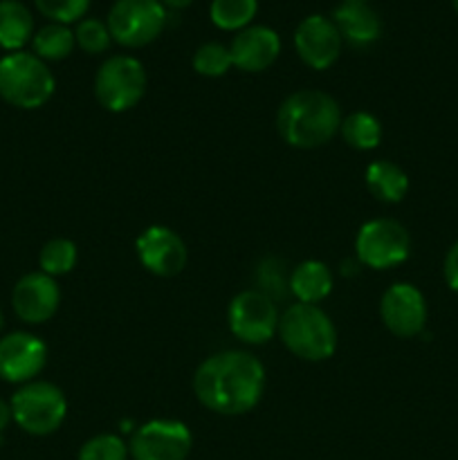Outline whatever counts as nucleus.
<instances>
[{
  "mask_svg": "<svg viewBox=\"0 0 458 460\" xmlns=\"http://www.w3.org/2000/svg\"><path fill=\"white\" fill-rule=\"evenodd\" d=\"M278 337L290 353L305 362H323L337 349L330 317L314 304H295L278 319Z\"/></svg>",
  "mask_w": 458,
  "mask_h": 460,
  "instance_id": "obj_3",
  "label": "nucleus"
},
{
  "mask_svg": "<svg viewBox=\"0 0 458 460\" xmlns=\"http://www.w3.org/2000/svg\"><path fill=\"white\" fill-rule=\"evenodd\" d=\"M344 3H368V0H344Z\"/></svg>",
  "mask_w": 458,
  "mask_h": 460,
  "instance_id": "obj_34",
  "label": "nucleus"
},
{
  "mask_svg": "<svg viewBox=\"0 0 458 460\" xmlns=\"http://www.w3.org/2000/svg\"><path fill=\"white\" fill-rule=\"evenodd\" d=\"M277 304L259 290H245L229 304L227 323L236 340L245 344H265L278 332Z\"/></svg>",
  "mask_w": 458,
  "mask_h": 460,
  "instance_id": "obj_9",
  "label": "nucleus"
},
{
  "mask_svg": "<svg viewBox=\"0 0 458 460\" xmlns=\"http://www.w3.org/2000/svg\"><path fill=\"white\" fill-rule=\"evenodd\" d=\"M106 25L115 43L144 48L164 30L166 9L160 0H115Z\"/></svg>",
  "mask_w": 458,
  "mask_h": 460,
  "instance_id": "obj_7",
  "label": "nucleus"
},
{
  "mask_svg": "<svg viewBox=\"0 0 458 460\" xmlns=\"http://www.w3.org/2000/svg\"><path fill=\"white\" fill-rule=\"evenodd\" d=\"M341 36L332 18L313 16L304 18L295 30V48L301 61L313 70H328L339 58Z\"/></svg>",
  "mask_w": 458,
  "mask_h": 460,
  "instance_id": "obj_13",
  "label": "nucleus"
},
{
  "mask_svg": "<svg viewBox=\"0 0 458 460\" xmlns=\"http://www.w3.org/2000/svg\"><path fill=\"white\" fill-rule=\"evenodd\" d=\"M232 63L242 72H263L272 66L281 52V39L272 27L250 25L233 36Z\"/></svg>",
  "mask_w": 458,
  "mask_h": 460,
  "instance_id": "obj_16",
  "label": "nucleus"
},
{
  "mask_svg": "<svg viewBox=\"0 0 458 460\" xmlns=\"http://www.w3.org/2000/svg\"><path fill=\"white\" fill-rule=\"evenodd\" d=\"M54 94V76L31 52H9L0 58V99L22 111L45 106Z\"/></svg>",
  "mask_w": 458,
  "mask_h": 460,
  "instance_id": "obj_4",
  "label": "nucleus"
},
{
  "mask_svg": "<svg viewBox=\"0 0 458 460\" xmlns=\"http://www.w3.org/2000/svg\"><path fill=\"white\" fill-rule=\"evenodd\" d=\"M452 3H454V9H456V12H458V0H452Z\"/></svg>",
  "mask_w": 458,
  "mask_h": 460,
  "instance_id": "obj_35",
  "label": "nucleus"
},
{
  "mask_svg": "<svg viewBox=\"0 0 458 460\" xmlns=\"http://www.w3.org/2000/svg\"><path fill=\"white\" fill-rule=\"evenodd\" d=\"M256 290L260 292V295L269 296V299L277 304L278 299H283V296L290 292V277L286 274V268H283V263L278 259H265L260 261V265L256 268Z\"/></svg>",
  "mask_w": 458,
  "mask_h": 460,
  "instance_id": "obj_25",
  "label": "nucleus"
},
{
  "mask_svg": "<svg viewBox=\"0 0 458 460\" xmlns=\"http://www.w3.org/2000/svg\"><path fill=\"white\" fill-rule=\"evenodd\" d=\"M146 93V70L133 57H110L99 66L94 76V94L110 112H126L142 102Z\"/></svg>",
  "mask_w": 458,
  "mask_h": 460,
  "instance_id": "obj_6",
  "label": "nucleus"
},
{
  "mask_svg": "<svg viewBox=\"0 0 458 460\" xmlns=\"http://www.w3.org/2000/svg\"><path fill=\"white\" fill-rule=\"evenodd\" d=\"M34 4L52 22L70 25V22L84 21L85 12L90 7V0H34Z\"/></svg>",
  "mask_w": 458,
  "mask_h": 460,
  "instance_id": "obj_28",
  "label": "nucleus"
},
{
  "mask_svg": "<svg viewBox=\"0 0 458 460\" xmlns=\"http://www.w3.org/2000/svg\"><path fill=\"white\" fill-rule=\"evenodd\" d=\"M232 52L223 43H202L193 54V70L202 76H223L232 67Z\"/></svg>",
  "mask_w": 458,
  "mask_h": 460,
  "instance_id": "obj_26",
  "label": "nucleus"
},
{
  "mask_svg": "<svg viewBox=\"0 0 458 460\" xmlns=\"http://www.w3.org/2000/svg\"><path fill=\"white\" fill-rule=\"evenodd\" d=\"M191 431L178 420H151L130 438L133 460H187L191 452Z\"/></svg>",
  "mask_w": 458,
  "mask_h": 460,
  "instance_id": "obj_10",
  "label": "nucleus"
},
{
  "mask_svg": "<svg viewBox=\"0 0 458 460\" xmlns=\"http://www.w3.org/2000/svg\"><path fill=\"white\" fill-rule=\"evenodd\" d=\"M259 0H211L209 16L216 27L227 31H241L254 21Z\"/></svg>",
  "mask_w": 458,
  "mask_h": 460,
  "instance_id": "obj_23",
  "label": "nucleus"
},
{
  "mask_svg": "<svg viewBox=\"0 0 458 460\" xmlns=\"http://www.w3.org/2000/svg\"><path fill=\"white\" fill-rule=\"evenodd\" d=\"M58 304H61V290L49 274L30 272L13 286V313L25 323L49 322L57 314Z\"/></svg>",
  "mask_w": 458,
  "mask_h": 460,
  "instance_id": "obj_15",
  "label": "nucleus"
},
{
  "mask_svg": "<svg viewBox=\"0 0 458 460\" xmlns=\"http://www.w3.org/2000/svg\"><path fill=\"white\" fill-rule=\"evenodd\" d=\"M332 290V272L321 261H304L290 274V292L299 304H314L326 299Z\"/></svg>",
  "mask_w": 458,
  "mask_h": 460,
  "instance_id": "obj_18",
  "label": "nucleus"
},
{
  "mask_svg": "<svg viewBox=\"0 0 458 460\" xmlns=\"http://www.w3.org/2000/svg\"><path fill=\"white\" fill-rule=\"evenodd\" d=\"M339 133L344 142L350 148H355V151H373L382 139V126L377 117H373L371 112L359 111L341 119Z\"/></svg>",
  "mask_w": 458,
  "mask_h": 460,
  "instance_id": "obj_22",
  "label": "nucleus"
},
{
  "mask_svg": "<svg viewBox=\"0 0 458 460\" xmlns=\"http://www.w3.org/2000/svg\"><path fill=\"white\" fill-rule=\"evenodd\" d=\"M366 189L384 205H395L409 191V175L398 164L389 160L373 162L366 166Z\"/></svg>",
  "mask_w": 458,
  "mask_h": 460,
  "instance_id": "obj_20",
  "label": "nucleus"
},
{
  "mask_svg": "<svg viewBox=\"0 0 458 460\" xmlns=\"http://www.w3.org/2000/svg\"><path fill=\"white\" fill-rule=\"evenodd\" d=\"M380 314L395 337H416L425 331L427 301L411 283H395L382 295Z\"/></svg>",
  "mask_w": 458,
  "mask_h": 460,
  "instance_id": "obj_12",
  "label": "nucleus"
},
{
  "mask_svg": "<svg viewBox=\"0 0 458 460\" xmlns=\"http://www.w3.org/2000/svg\"><path fill=\"white\" fill-rule=\"evenodd\" d=\"M13 420L12 416V404L4 402V400H0V436H3V431L7 429L9 422Z\"/></svg>",
  "mask_w": 458,
  "mask_h": 460,
  "instance_id": "obj_31",
  "label": "nucleus"
},
{
  "mask_svg": "<svg viewBox=\"0 0 458 460\" xmlns=\"http://www.w3.org/2000/svg\"><path fill=\"white\" fill-rule=\"evenodd\" d=\"M13 422L31 436H49L67 416V400L52 382H27L9 400Z\"/></svg>",
  "mask_w": 458,
  "mask_h": 460,
  "instance_id": "obj_5",
  "label": "nucleus"
},
{
  "mask_svg": "<svg viewBox=\"0 0 458 460\" xmlns=\"http://www.w3.org/2000/svg\"><path fill=\"white\" fill-rule=\"evenodd\" d=\"M34 36V18L21 0H0V48L21 52Z\"/></svg>",
  "mask_w": 458,
  "mask_h": 460,
  "instance_id": "obj_19",
  "label": "nucleus"
},
{
  "mask_svg": "<svg viewBox=\"0 0 458 460\" xmlns=\"http://www.w3.org/2000/svg\"><path fill=\"white\" fill-rule=\"evenodd\" d=\"M357 261L373 270H389L404 263L411 254V238L404 225L393 218L368 220L355 238Z\"/></svg>",
  "mask_w": 458,
  "mask_h": 460,
  "instance_id": "obj_8",
  "label": "nucleus"
},
{
  "mask_svg": "<svg viewBox=\"0 0 458 460\" xmlns=\"http://www.w3.org/2000/svg\"><path fill=\"white\" fill-rule=\"evenodd\" d=\"M139 263L155 277H175L187 265V245L169 227L153 225L135 243Z\"/></svg>",
  "mask_w": 458,
  "mask_h": 460,
  "instance_id": "obj_14",
  "label": "nucleus"
},
{
  "mask_svg": "<svg viewBox=\"0 0 458 460\" xmlns=\"http://www.w3.org/2000/svg\"><path fill=\"white\" fill-rule=\"evenodd\" d=\"M332 22L341 40L353 48H368L382 36V21L368 3H341L332 12Z\"/></svg>",
  "mask_w": 458,
  "mask_h": 460,
  "instance_id": "obj_17",
  "label": "nucleus"
},
{
  "mask_svg": "<svg viewBox=\"0 0 458 460\" xmlns=\"http://www.w3.org/2000/svg\"><path fill=\"white\" fill-rule=\"evenodd\" d=\"M75 39L76 45H79L84 52L88 54H101L110 48L112 43V36L108 31V25L99 18H84L79 21L75 31Z\"/></svg>",
  "mask_w": 458,
  "mask_h": 460,
  "instance_id": "obj_27",
  "label": "nucleus"
},
{
  "mask_svg": "<svg viewBox=\"0 0 458 460\" xmlns=\"http://www.w3.org/2000/svg\"><path fill=\"white\" fill-rule=\"evenodd\" d=\"M341 126V111L321 90H299L281 103L277 128L295 148H319L330 142Z\"/></svg>",
  "mask_w": 458,
  "mask_h": 460,
  "instance_id": "obj_2",
  "label": "nucleus"
},
{
  "mask_svg": "<svg viewBox=\"0 0 458 460\" xmlns=\"http://www.w3.org/2000/svg\"><path fill=\"white\" fill-rule=\"evenodd\" d=\"M40 272L49 277H61V274L72 272L76 265V245L67 238H52L43 245L39 256Z\"/></svg>",
  "mask_w": 458,
  "mask_h": 460,
  "instance_id": "obj_24",
  "label": "nucleus"
},
{
  "mask_svg": "<svg viewBox=\"0 0 458 460\" xmlns=\"http://www.w3.org/2000/svg\"><path fill=\"white\" fill-rule=\"evenodd\" d=\"M75 31L61 22H49L31 36V48L40 61H63L75 49Z\"/></svg>",
  "mask_w": 458,
  "mask_h": 460,
  "instance_id": "obj_21",
  "label": "nucleus"
},
{
  "mask_svg": "<svg viewBox=\"0 0 458 460\" xmlns=\"http://www.w3.org/2000/svg\"><path fill=\"white\" fill-rule=\"evenodd\" d=\"M48 364V346L31 332H12L0 340V380L27 385Z\"/></svg>",
  "mask_w": 458,
  "mask_h": 460,
  "instance_id": "obj_11",
  "label": "nucleus"
},
{
  "mask_svg": "<svg viewBox=\"0 0 458 460\" xmlns=\"http://www.w3.org/2000/svg\"><path fill=\"white\" fill-rule=\"evenodd\" d=\"M265 389V368L254 355L225 350L211 355L193 376V394L202 407L220 416H242L259 404Z\"/></svg>",
  "mask_w": 458,
  "mask_h": 460,
  "instance_id": "obj_1",
  "label": "nucleus"
},
{
  "mask_svg": "<svg viewBox=\"0 0 458 460\" xmlns=\"http://www.w3.org/2000/svg\"><path fill=\"white\" fill-rule=\"evenodd\" d=\"M443 274H445V281H447L449 290L458 292V243H454V245L449 247L447 256H445Z\"/></svg>",
  "mask_w": 458,
  "mask_h": 460,
  "instance_id": "obj_30",
  "label": "nucleus"
},
{
  "mask_svg": "<svg viewBox=\"0 0 458 460\" xmlns=\"http://www.w3.org/2000/svg\"><path fill=\"white\" fill-rule=\"evenodd\" d=\"M3 326H4V317H3V310H0V332H3Z\"/></svg>",
  "mask_w": 458,
  "mask_h": 460,
  "instance_id": "obj_33",
  "label": "nucleus"
},
{
  "mask_svg": "<svg viewBox=\"0 0 458 460\" xmlns=\"http://www.w3.org/2000/svg\"><path fill=\"white\" fill-rule=\"evenodd\" d=\"M160 3L164 4V7H171V9H184V7H189L193 0H160Z\"/></svg>",
  "mask_w": 458,
  "mask_h": 460,
  "instance_id": "obj_32",
  "label": "nucleus"
},
{
  "mask_svg": "<svg viewBox=\"0 0 458 460\" xmlns=\"http://www.w3.org/2000/svg\"><path fill=\"white\" fill-rule=\"evenodd\" d=\"M128 458V447L119 436L101 434L90 438L81 447L79 460H126Z\"/></svg>",
  "mask_w": 458,
  "mask_h": 460,
  "instance_id": "obj_29",
  "label": "nucleus"
}]
</instances>
